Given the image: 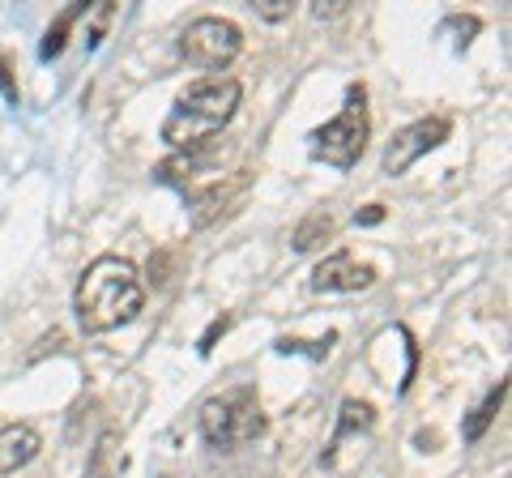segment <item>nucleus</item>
<instances>
[{"label":"nucleus","mask_w":512,"mask_h":478,"mask_svg":"<svg viewBox=\"0 0 512 478\" xmlns=\"http://www.w3.org/2000/svg\"><path fill=\"white\" fill-rule=\"evenodd\" d=\"M448 137H453V120L448 116H423V120L406 124V129H397L393 141L384 146V158H380L384 175H406L423 154L440 150Z\"/></svg>","instance_id":"423d86ee"},{"label":"nucleus","mask_w":512,"mask_h":478,"mask_svg":"<svg viewBox=\"0 0 512 478\" xmlns=\"http://www.w3.org/2000/svg\"><path fill=\"white\" fill-rule=\"evenodd\" d=\"M39 449H43V436H39L30 423H9V427H0V478H5V474H18L22 466H30V461L39 457Z\"/></svg>","instance_id":"1a4fd4ad"},{"label":"nucleus","mask_w":512,"mask_h":478,"mask_svg":"<svg viewBox=\"0 0 512 478\" xmlns=\"http://www.w3.org/2000/svg\"><path fill=\"white\" fill-rule=\"evenodd\" d=\"M448 30H457V47H461V52H466V47H470V35H478V30H483V22H478V18H448L444 22Z\"/></svg>","instance_id":"dca6fc26"},{"label":"nucleus","mask_w":512,"mask_h":478,"mask_svg":"<svg viewBox=\"0 0 512 478\" xmlns=\"http://www.w3.org/2000/svg\"><path fill=\"white\" fill-rule=\"evenodd\" d=\"M86 13H90V5H82V0H77V5H69V9H60L56 22L47 26V35H43V43H39V56H43V60H56V56L64 52V43H69L73 22L86 18Z\"/></svg>","instance_id":"9b49d317"},{"label":"nucleus","mask_w":512,"mask_h":478,"mask_svg":"<svg viewBox=\"0 0 512 478\" xmlns=\"http://www.w3.org/2000/svg\"><path fill=\"white\" fill-rule=\"evenodd\" d=\"M201 436L214 449H239V444H252L256 436H265V414L256 402V389L239 385L210 397L201 406Z\"/></svg>","instance_id":"20e7f679"},{"label":"nucleus","mask_w":512,"mask_h":478,"mask_svg":"<svg viewBox=\"0 0 512 478\" xmlns=\"http://www.w3.org/2000/svg\"><path fill=\"white\" fill-rule=\"evenodd\" d=\"M244 52V30H239L231 18H192L184 30H180V56L188 65L197 69H210V73H222L231 60Z\"/></svg>","instance_id":"39448f33"},{"label":"nucleus","mask_w":512,"mask_h":478,"mask_svg":"<svg viewBox=\"0 0 512 478\" xmlns=\"http://www.w3.org/2000/svg\"><path fill=\"white\" fill-rule=\"evenodd\" d=\"M239 99H244V86L235 77H222V73L197 77L171 103V116L163 120V141L171 150H192L201 141H214L239 111Z\"/></svg>","instance_id":"f03ea898"},{"label":"nucleus","mask_w":512,"mask_h":478,"mask_svg":"<svg viewBox=\"0 0 512 478\" xmlns=\"http://www.w3.org/2000/svg\"><path fill=\"white\" fill-rule=\"evenodd\" d=\"M0 94H5V99L18 107V82L9 77V56H5V52H0Z\"/></svg>","instance_id":"a211bd4d"},{"label":"nucleus","mask_w":512,"mask_h":478,"mask_svg":"<svg viewBox=\"0 0 512 478\" xmlns=\"http://www.w3.org/2000/svg\"><path fill=\"white\" fill-rule=\"evenodd\" d=\"M252 188V171H235V175H218V180H210L201 188V193H192V227H210V222H218L222 214L231 210L235 201H244Z\"/></svg>","instance_id":"0eeeda50"},{"label":"nucleus","mask_w":512,"mask_h":478,"mask_svg":"<svg viewBox=\"0 0 512 478\" xmlns=\"http://www.w3.org/2000/svg\"><path fill=\"white\" fill-rule=\"evenodd\" d=\"M367 137H372V116H367V90L355 82L346 86V103L329 124L308 137L312 141V158L316 163H329L338 171H350L367 150Z\"/></svg>","instance_id":"7ed1b4c3"},{"label":"nucleus","mask_w":512,"mask_h":478,"mask_svg":"<svg viewBox=\"0 0 512 478\" xmlns=\"http://www.w3.org/2000/svg\"><path fill=\"white\" fill-rule=\"evenodd\" d=\"M372 282H376V269L355 261L350 252H333V257H325L312 269V291L320 295H355V291H367Z\"/></svg>","instance_id":"6e6552de"},{"label":"nucleus","mask_w":512,"mask_h":478,"mask_svg":"<svg viewBox=\"0 0 512 478\" xmlns=\"http://www.w3.org/2000/svg\"><path fill=\"white\" fill-rule=\"evenodd\" d=\"M227 329H231V316H218V321H214L210 329H205V338H201V346H197V350H201V355H210V350H214V338H218V333H227Z\"/></svg>","instance_id":"6ab92c4d"},{"label":"nucleus","mask_w":512,"mask_h":478,"mask_svg":"<svg viewBox=\"0 0 512 478\" xmlns=\"http://www.w3.org/2000/svg\"><path fill=\"white\" fill-rule=\"evenodd\" d=\"M372 423H376V410H372V402H359V397H346V402H342V419H338V432H333V444L325 449V466L333 461V453L342 449V440H346L350 432H372Z\"/></svg>","instance_id":"9d476101"},{"label":"nucleus","mask_w":512,"mask_h":478,"mask_svg":"<svg viewBox=\"0 0 512 478\" xmlns=\"http://www.w3.org/2000/svg\"><path fill=\"white\" fill-rule=\"evenodd\" d=\"M333 235V218L329 214H312V218H303L299 222V231H295V252H312L316 244H325V239Z\"/></svg>","instance_id":"ddd939ff"},{"label":"nucleus","mask_w":512,"mask_h":478,"mask_svg":"<svg viewBox=\"0 0 512 478\" xmlns=\"http://www.w3.org/2000/svg\"><path fill=\"white\" fill-rule=\"evenodd\" d=\"M346 9H350V0H316V5H312V18H316V22H329V18H342Z\"/></svg>","instance_id":"f3484780"},{"label":"nucleus","mask_w":512,"mask_h":478,"mask_svg":"<svg viewBox=\"0 0 512 478\" xmlns=\"http://www.w3.org/2000/svg\"><path fill=\"white\" fill-rule=\"evenodd\" d=\"M141 308H146V286H141V274L133 261L107 252V257L86 265L82 282H77V295H73L77 325L86 333H111L120 325H133Z\"/></svg>","instance_id":"f257e3e1"},{"label":"nucleus","mask_w":512,"mask_h":478,"mask_svg":"<svg viewBox=\"0 0 512 478\" xmlns=\"http://www.w3.org/2000/svg\"><path fill=\"white\" fill-rule=\"evenodd\" d=\"M333 342H338V333H325L320 342H299V338H278V355H308V359H325Z\"/></svg>","instance_id":"4468645a"},{"label":"nucleus","mask_w":512,"mask_h":478,"mask_svg":"<svg viewBox=\"0 0 512 478\" xmlns=\"http://www.w3.org/2000/svg\"><path fill=\"white\" fill-rule=\"evenodd\" d=\"M504 397H508V380H500V385H495V389L483 397V406H478L470 419L461 423V436H466L470 444H474V440H483V436H487V427L495 423V414H500V406H504Z\"/></svg>","instance_id":"f8f14e48"},{"label":"nucleus","mask_w":512,"mask_h":478,"mask_svg":"<svg viewBox=\"0 0 512 478\" xmlns=\"http://www.w3.org/2000/svg\"><path fill=\"white\" fill-rule=\"evenodd\" d=\"M252 13L261 22H286L295 13V0H252Z\"/></svg>","instance_id":"2eb2a0df"},{"label":"nucleus","mask_w":512,"mask_h":478,"mask_svg":"<svg viewBox=\"0 0 512 478\" xmlns=\"http://www.w3.org/2000/svg\"><path fill=\"white\" fill-rule=\"evenodd\" d=\"M359 227H376V222H384V205H367L363 214H355Z\"/></svg>","instance_id":"aec40b11"}]
</instances>
